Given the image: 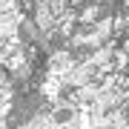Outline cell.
<instances>
[{
	"label": "cell",
	"mask_w": 129,
	"mask_h": 129,
	"mask_svg": "<svg viewBox=\"0 0 129 129\" xmlns=\"http://www.w3.org/2000/svg\"><path fill=\"white\" fill-rule=\"evenodd\" d=\"M20 129H66V126L60 123L52 112H35L32 118L23 120V126H20Z\"/></svg>",
	"instance_id": "7a4b0ae2"
},
{
	"label": "cell",
	"mask_w": 129,
	"mask_h": 129,
	"mask_svg": "<svg viewBox=\"0 0 129 129\" xmlns=\"http://www.w3.org/2000/svg\"><path fill=\"white\" fill-rule=\"evenodd\" d=\"M72 63H75L72 49H52L49 52V60H46V75L60 78V75H66V69H69Z\"/></svg>",
	"instance_id": "6da1fadb"
}]
</instances>
